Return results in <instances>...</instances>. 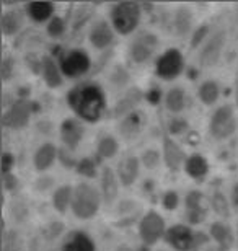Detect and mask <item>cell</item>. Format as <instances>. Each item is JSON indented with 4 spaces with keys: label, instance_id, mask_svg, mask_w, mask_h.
<instances>
[{
    "label": "cell",
    "instance_id": "obj_14",
    "mask_svg": "<svg viewBox=\"0 0 238 251\" xmlns=\"http://www.w3.org/2000/svg\"><path fill=\"white\" fill-rule=\"evenodd\" d=\"M163 240L173 251H196V230L188 224L171 225Z\"/></svg>",
    "mask_w": 238,
    "mask_h": 251
},
{
    "label": "cell",
    "instance_id": "obj_23",
    "mask_svg": "<svg viewBox=\"0 0 238 251\" xmlns=\"http://www.w3.org/2000/svg\"><path fill=\"white\" fill-rule=\"evenodd\" d=\"M163 104L168 113L175 114V116H180L181 113L186 111V108L189 104V97L186 88L181 87V85L170 87L163 95Z\"/></svg>",
    "mask_w": 238,
    "mask_h": 251
},
{
    "label": "cell",
    "instance_id": "obj_4",
    "mask_svg": "<svg viewBox=\"0 0 238 251\" xmlns=\"http://www.w3.org/2000/svg\"><path fill=\"white\" fill-rule=\"evenodd\" d=\"M237 129L238 118L234 104L225 103L217 106L214 113L211 114L209 124H207V130H209L211 137L217 140V142H224V140H229L237 132Z\"/></svg>",
    "mask_w": 238,
    "mask_h": 251
},
{
    "label": "cell",
    "instance_id": "obj_43",
    "mask_svg": "<svg viewBox=\"0 0 238 251\" xmlns=\"http://www.w3.org/2000/svg\"><path fill=\"white\" fill-rule=\"evenodd\" d=\"M13 72H15V61H13V57L5 56L2 59V67H0V74H2V80H3V82H8V80L13 77Z\"/></svg>",
    "mask_w": 238,
    "mask_h": 251
},
{
    "label": "cell",
    "instance_id": "obj_15",
    "mask_svg": "<svg viewBox=\"0 0 238 251\" xmlns=\"http://www.w3.org/2000/svg\"><path fill=\"white\" fill-rule=\"evenodd\" d=\"M161 155H163V165L171 173L181 172L185 168L186 160H188V155L181 147V144L176 142L168 134H165L161 139Z\"/></svg>",
    "mask_w": 238,
    "mask_h": 251
},
{
    "label": "cell",
    "instance_id": "obj_50",
    "mask_svg": "<svg viewBox=\"0 0 238 251\" xmlns=\"http://www.w3.org/2000/svg\"><path fill=\"white\" fill-rule=\"evenodd\" d=\"M235 103L238 106V82H237V88H235Z\"/></svg>",
    "mask_w": 238,
    "mask_h": 251
},
{
    "label": "cell",
    "instance_id": "obj_19",
    "mask_svg": "<svg viewBox=\"0 0 238 251\" xmlns=\"http://www.w3.org/2000/svg\"><path fill=\"white\" fill-rule=\"evenodd\" d=\"M100 193L101 198H103V204L105 205H113L116 201H118L119 196V188L121 183L118 179V175H116V170L111 167H103L100 170Z\"/></svg>",
    "mask_w": 238,
    "mask_h": 251
},
{
    "label": "cell",
    "instance_id": "obj_29",
    "mask_svg": "<svg viewBox=\"0 0 238 251\" xmlns=\"http://www.w3.org/2000/svg\"><path fill=\"white\" fill-rule=\"evenodd\" d=\"M220 95H222L220 83L214 78H207L204 82H201L199 87H197V100L207 108L219 103Z\"/></svg>",
    "mask_w": 238,
    "mask_h": 251
},
{
    "label": "cell",
    "instance_id": "obj_48",
    "mask_svg": "<svg viewBox=\"0 0 238 251\" xmlns=\"http://www.w3.org/2000/svg\"><path fill=\"white\" fill-rule=\"evenodd\" d=\"M235 238H237V242H235V248L238 251V222H237V230H235Z\"/></svg>",
    "mask_w": 238,
    "mask_h": 251
},
{
    "label": "cell",
    "instance_id": "obj_31",
    "mask_svg": "<svg viewBox=\"0 0 238 251\" xmlns=\"http://www.w3.org/2000/svg\"><path fill=\"white\" fill-rule=\"evenodd\" d=\"M209 205H211V209L214 210V214L219 215L222 220H229L232 217V214H234L229 196H227L220 188H217L211 193Z\"/></svg>",
    "mask_w": 238,
    "mask_h": 251
},
{
    "label": "cell",
    "instance_id": "obj_35",
    "mask_svg": "<svg viewBox=\"0 0 238 251\" xmlns=\"http://www.w3.org/2000/svg\"><path fill=\"white\" fill-rule=\"evenodd\" d=\"M75 173L80 175L85 179H95L100 178V172H98V163L96 160H93L92 157H83L79 160V165L75 168Z\"/></svg>",
    "mask_w": 238,
    "mask_h": 251
},
{
    "label": "cell",
    "instance_id": "obj_47",
    "mask_svg": "<svg viewBox=\"0 0 238 251\" xmlns=\"http://www.w3.org/2000/svg\"><path fill=\"white\" fill-rule=\"evenodd\" d=\"M114 251H135L134 248H131V247H128V245H119L118 248H116Z\"/></svg>",
    "mask_w": 238,
    "mask_h": 251
},
{
    "label": "cell",
    "instance_id": "obj_26",
    "mask_svg": "<svg viewBox=\"0 0 238 251\" xmlns=\"http://www.w3.org/2000/svg\"><path fill=\"white\" fill-rule=\"evenodd\" d=\"M60 251H96L95 240L83 230H74L67 235Z\"/></svg>",
    "mask_w": 238,
    "mask_h": 251
},
{
    "label": "cell",
    "instance_id": "obj_39",
    "mask_svg": "<svg viewBox=\"0 0 238 251\" xmlns=\"http://www.w3.org/2000/svg\"><path fill=\"white\" fill-rule=\"evenodd\" d=\"M180 204H181V198H180L178 191L168 189L161 196V205H163V209L168 210V212H175V210L180 207Z\"/></svg>",
    "mask_w": 238,
    "mask_h": 251
},
{
    "label": "cell",
    "instance_id": "obj_6",
    "mask_svg": "<svg viewBox=\"0 0 238 251\" xmlns=\"http://www.w3.org/2000/svg\"><path fill=\"white\" fill-rule=\"evenodd\" d=\"M166 230L168 228H166L163 215L157 210H149L139 219L137 232L144 247H155L160 240L165 238Z\"/></svg>",
    "mask_w": 238,
    "mask_h": 251
},
{
    "label": "cell",
    "instance_id": "obj_28",
    "mask_svg": "<svg viewBox=\"0 0 238 251\" xmlns=\"http://www.w3.org/2000/svg\"><path fill=\"white\" fill-rule=\"evenodd\" d=\"M209 162H207V158L204 157L202 153H191L188 155V160H186L185 163V168L183 172L188 175L191 179H194V181H202V179H206V176L209 175Z\"/></svg>",
    "mask_w": 238,
    "mask_h": 251
},
{
    "label": "cell",
    "instance_id": "obj_7",
    "mask_svg": "<svg viewBox=\"0 0 238 251\" xmlns=\"http://www.w3.org/2000/svg\"><path fill=\"white\" fill-rule=\"evenodd\" d=\"M227 38H229V34H227L225 28H217L212 31L209 39L197 51V64L202 69H212L220 62L227 44Z\"/></svg>",
    "mask_w": 238,
    "mask_h": 251
},
{
    "label": "cell",
    "instance_id": "obj_45",
    "mask_svg": "<svg viewBox=\"0 0 238 251\" xmlns=\"http://www.w3.org/2000/svg\"><path fill=\"white\" fill-rule=\"evenodd\" d=\"M229 199H230L232 210H234L235 214H238V181H235L234 184H232L230 193H229Z\"/></svg>",
    "mask_w": 238,
    "mask_h": 251
},
{
    "label": "cell",
    "instance_id": "obj_27",
    "mask_svg": "<svg viewBox=\"0 0 238 251\" xmlns=\"http://www.w3.org/2000/svg\"><path fill=\"white\" fill-rule=\"evenodd\" d=\"M72 199H74V186L72 184H59L53 191L51 196V204L54 210L60 215H65L72 209Z\"/></svg>",
    "mask_w": 238,
    "mask_h": 251
},
{
    "label": "cell",
    "instance_id": "obj_24",
    "mask_svg": "<svg viewBox=\"0 0 238 251\" xmlns=\"http://www.w3.org/2000/svg\"><path fill=\"white\" fill-rule=\"evenodd\" d=\"M41 77L49 90H57L64 85V74L60 70V65L54 56L41 57Z\"/></svg>",
    "mask_w": 238,
    "mask_h": 251
},
{
    "label": "cell",
    "instance_id": "obj_22",
    "mask_svg": "<svg viewBox=\"0 0 238 251\" xmlns=\"http://www.w3.org/2000/svg\"><path fill=\"white\" fill-rule=\"evenodd\" d=\"M59 160V149L54 142H44L34 150L33 167L38 173H46Z\"/></svg>",
    "mask_w": 238,
    "mask_h": 251
},
{
    "label": "cell",
    "instance_id": "obj_5",
    "mask_svg": "<svg viewBox=\"0 0 238 251\" xmlns=\"http://www.w3.org/2000/svg\"><path fill=\"white\" fill-rule=\"evenodd\" d=\"M160 48V38L155 33L144 29L135 33L128 44V57L135 65H144L155 57Z\"/></svg>",
    "mask_w": 238,
    "mask_h": 251
},
{
    "label": "cell",
    "instance_id": "obj_20",
    "mask_svg": "<svg viewBox=\"0 0 238 251\" xmlns=\"http://www.w3.org/2000/svg\"><path fill=\"white\" fill-rule=\"evenodd\" d=\"M171 26L178 38H186L194 31V12L189 5H178L171 15Z\"/></svg>",
    "mask_w": 238,
    "mask_h": 251
},
{
    "label": "cell",
    "instance_id": "obj_25",
    "mask_svg": "<svg viewBox=\"0 0 238 251\" xmlns=\"http://www.w3.org/2000/svg\"><path fill=\"white\" fill-rule=\"evenodd\" d=\"M25 17H26V12L20 8H7L3 10L2 17H0V28H2V33L5 38H13L23 29L25 25Z\"/></svg>",
    "mask_w": 238,
    "mask_h": 251
},
{
    "label": "cell",
    "instance_id": "obj_16",
    "mask_svg": "<svg viewBox=\"0 0 238 251\" xmlns=\"http://www.w3.org/2000/svg\"><path fill=\"white\" fill-rule=\"evenodd\" d=\"M147 124V114L142 109H137V111L128 114L126 118L119 119L118 124H116V130H118V135L126 142H131V140H135L142 134V130L145 129Z\"/></svg>",
    "mask_w": 238,
    "mask_h": 251
},
{
    "label": "cell",
    "instance_id": "obj_46",
    "mask_svg": "<svg viewBox=\"0 0 238 251\" xmlns=\"http://www.w3.org/2000/svg\"><path fill=\"white\" fill-rule=\"evenodd\" d=\"M160 92L157 88H152L149 90V92H145V100H149L150 103H157L159 101V98H160Z\"/></svg>",
    "mask_w": 238,
    "mask_h": 251
},
{
    "label": "cell",
    "instance_id": "obj_2",
    "mask_svg": "<svg viewBox=\"0 0 238 251\" xmlns=\"http://www.w3.org/2000/svg\"><path fill=\"white\" fill-rule=\"evenodd\" d=\"M103 198L100 188L90 181H82L74 186V199L70 212L77 220H92L100 214Z\"/></svg>",
    "mask_w": 238,
    "mask_h": 251
},
{
    "label": "cell",
    "instance_id": "obj_36",
    "mask_svg": "<svg viewBox=\"0 0 238 251\" xmlns=\"http://www.w3.org/2000/svg\"><path fill=\"white\" fill-rule=\"evenodd\" d=\"M140 163L145 170H157L163 163V155H161V150H157L154 147H149L145 149L142 153H140Z\"/></svg>",
    "mask_w": 238,
    "mask_h": 251
},
{
    "label": "cell",
    "instance_id": "obj_9",
    "mask_svg": "<svg viewBox=\"0 0 238 251\" xmlns=\"http://www.w3.org/2000/svg\"><path fill=\"white\" fill-rule=\"evenodd\" d=\"M34 104L33 101H29L28 98H18L12 101V104L3 111L2 116V124L3 127H7L10 130H22L31 121L33 114H34Z\"/></svg>",
    "mask_w": 238,
    "mask_h": 251
},
{
    "label": "cell",
    "instance_id": "obj_49",
    "mask_svg": "<svg viewBox=\"0 0 238 251\" xmlns=\"http://www.w3.org/2000/svg\"><path fill=\"white\" fill-rule=\"evenodd\" d=\"M202 251H220L217 247H207L206 250H202Z\"/></svg>",
    "mask_w": 238,
    "mask_h": 251
},
{
    "label": "cell",
    "instance_id": "obj_8",
    "mask_svg": "<svg viewBox=\"0 0 238 251\" xmlns=\"http://www.w3.org/2000/svg\"><path fill=\"white\" fill-rule=\"evenodd\" d=\"M64 77L67 78H80L92 70V57L82 48H74L62 52L57 59Z\"/></svg>",
    "mask_w": 238,
    "mask_h": 251
},
{
    "label": "cell",
    "instance_id": "obj_21",
    "mask_svg": "<svg viewBox=\"0 0 238 251\" xmlns=\"http://www.w3.org/2000/svg\"><path fill=\"white\" fill-rule=\"evenodd\" d=\"M211 240L214 242V247H217L220 251H230L235 247V232L225 220H217L212 222L209 227Z\"/></svg>",
    "mask_w": 238,
    "mask_h": 251
},
{
    "label": "cell",
    "instance_id": "obj_18",
    "mask_svg": "<svg viewBox=\"0 0 238 251\" xmlns=\"http://www.w3.org/2000/svg\"><path fill=\"white\" fill-rule=\"evenodd\" d=\"M116 175L123 188L134 186L135 181L140 176V170H142V163H140V157L137 155H126V157L119 158L118 165H116Z\"/></svg>",
    "mask_w": 238,
    "mask_h": 251
},
{
    "label": "cell",
    "instance_id": "obj_3",
    "mask_svg": "<svg viewBox=\"0 0 238 251\" xmlns=\"http://www.w3.org/2000/svg\"><path fill=\"white\" fill-rule=\"evenodd\" d=\"M142 22V5L137 2H119L111 5L109 23L121 36H129L137 31Z\"/></svg>",
    "mask_w": 238,
    "mask_h": 251
},
{
    "label": "cell",
    "instance_id": "obj_30",
    "mask_svg": "<svg viewBox=\"0 0 238 251\" xmlns=\"http://www.w3.org/2000/svg\"><path fill=\"white\" fill-rule=\"evenodd\" d=\"M25 12L34 23H49L51 18L55 17V5L51 2H29Z\"/></svg>",
    "mask_w": 238,
    "mask_h": 251
},
{
    "label": "cell",
    "instance_id": "obj_44",
    "mask_svg": "<svg viewBox=\"0 0 238 251\" xmlns=\"http://www.w3.org/2000/svg\"><path fill=\"white\" fill-rule=\"evenodd\" d=\"M2 183H3L5 193H15V191L20 188V179L15 173L2 175Z\"/></svg>",
    "mask_w": 238,
    "mask_h": 251
},
{
    "label": "cell",
    "instance_id": "obj_10",
    "mask_svg": "<svg viewBox=\"0 0 238 251\" xmlns=\"http://www.w3.org/2000/svg\"><path fill=\"white\" fill-rule=\"evenodd\" d=\"M185 70V56L180 49L170 48L157 57L155 75L165 82L178 78Z\"/></svg>",
    "mask_w": 238,
    "mask_h": 251
},
{
    "label": "cell",
    "instance_id": "obj_32",
    "mask_svg": "<svg viewBox=\"0 0 238 251\" xmlns=\"http://www.w3.org/2000/svg\"><path fill=\"white\" fill-rule=\"evenodd\" d=\"M131 80H132V75H131L128 67L123 64H116L108 75L109 87L113 90H118V92H123V93L128 88H131Z\"/></svg>",
    "mask_w": 238,
    "mask_h": 251
},
{
    "label": "cell",
    "instance_id": "obj_40",
    "mask_svg": "<svg viewBox=\"0 0 238 251\" xmlns=\"http://www.w3.org/2000/svg\"><path fill=\"white\" fill-rule=\"evenodd\" d=\"M55 188V179L48 175H41L39 178H36L33 181V189L36 193H48V191H54Z\"/></svg>",
    "mask_w": 238,
    "mask_h": 251
},
{
    "label": "cell",
    "instance_id": "obj_33",
    "mask_svg": "<svg viewBox=\"0 0 238 251\" xmlns=\"http://www.w3.org/2000/svg\"><path fill=\"white\" fill-rule=\"evenodd\" d=\"M119 153V140L113 134L101 135L96 144V157L100 160H113Z\"/></svg>",
    "mask_w": 238,
    "mask_h": 251
},
{
    "label": "cell",
    "instance_id": "obj_38",
    "mask_svg": "<svg viewBox=\"0 0 238 251\" xmlns=\"http://www.w3.org/2000/svg\"><path fill=\"white\" fill-rule=\"evenodd\" d=\"M166 129H168V135H186L189 132V123L188 119L181 118V116H173L170 118L168 124H166Z\"/></svg>",
    "mask_w": 238,
    "mask_h": 251
},
{
    "label": "cell",
    "instance_id": "obj_12",
    "mask_svg": "<svg viewBox=\"0 0 238 251\" xmlns=\"http://www.w3.org/2000/svg\"><path fill=\"white\" fill-rule=\"evenodd\" d=\"M116 33L113 25L109 23V20L98 18L92 22L88 26L87 33V41L95 51H108V49L114 44Z\"/></svg>",
    "mask_w": 238,
    "mask_h": 251
},
{
    "label": "cell",
    "instance_id": "obj_17",
    "mask_svg": "<svg viewBox=\"0 0 238 251\" xmlns=\"http://www.w3.org/2000/svg\"><path fill=\"white\" fill-rule=\"evenodd\" d=\"M60 142L65 149L75 150L85 137V123L79 118H65L59 127Z\"/></svg>",
    "mask_w": 238,
    "mask_h": 251
},
{
    "label": "cell",
    "instance_id": "obj_41",
    "mask_svg": "<svg viewBox=\"0 0 238 251\" xmlns=\"http://www.w3.org/2000/svg\"><path fill=\"white\" fill-rule=\"evenodd\" d=\"M59 162L64 165L65 168H77L79 165V158L74 157V150H69V149H59Z\"/></svg>",
    "mask_w": 238,
    "mask_h": 251
},
{
    "label": "cell",
    "instance_id": "obj_11",
    "mask_svg": "<svg viewBox=\"0 0 238 251\" xmlns=\"http://www.w3.org/2000/svg\"><path fill=\"white\" fill-rule=\"evenodd\" d=\"M185 217L186 224L189 227H197L207 220L209 215V201L206 199V194L199 189H191L186 193L185 199Z\"/></svg>",
    "mask_w": 238,
    "mask_h": 251
},
{
    "label": "cell",
    "instance_id": "obj_34",
    "mask_svg": "<svg viewBox=\"0 0 238 251\" xmlns=\"http://www.w3.org/2000/svg\"><path fill=\"white\" fill-rule=\"evenodd\" d=\"M212 31H214V29H212L211 23L197 25V26L194 28V31H192V34H191V38H189V48L191 49H197V51H199L202 44H204L207 39H209Z\"/></svg>",
    "mask_w": 238,
    "mask_h": 251
},
{
    "label": "cell",
    "instance_id": "obj_1",
    "mask_svg": "<svg viewBox=\"0 0 238 251\" xmlns=\"http://www.w3.org/2000/svg\"><path fill=\"white\" fill-rule=\"evenodd\" d=\"M67 104L80 121L95 124L105 116L108 103L103 88L98 83L82 82L67 93Z\"/></svg>",
    "mask_w": 238,
    "mask_h": 251
},
{
    "label": "cell",
    "instance_id": "obj_42",
    "mask_svg": "<svg viewBox=\"0 0 238 251\" xmlns=\"http://www.w3.org/2000/svg\"><path fill=\"white\" fill-rule=\"evenodd\" d=\"M13 167H15V155L8 150H3L2 158H0V168H2V175H8L13 173Z\"/></svg>",
    "mask_w": 238,
    "mask_h": 251
},
{
    "label": "cell",
    "instance_id": "obj_37",
    "mask_svg": "<svg viewBox=\"0 0 238 251\" xmlns=\"http://www.w3.org/2000/svg\"><path fill=\"white\" fill-rule=\"evenodd\" d=\"M65 31H67V23H65V20L60 17V15H55V17L51 18V22L46 25V33L49 38L53 39H59L62 38Z\"/></svg>",
    "mask_w": 238,
    "mask_h": 251
},
{
    "label": "cell",
    "instance_id": "obj_13",
    "mask_svg": "<svg viewBox=\"0 0 238 251\" xmlns=\"http://www.w3.org/2000/svg\"><path fill=\"white\" fill-rule=\"evenodd\" d=\"M144 100H145V92H142L139 87L128 88L124 93L119 95V98L109 108V118L114 119V121H119V119L128 116V114L140 109L139 106Z\"/></svg>",
    "mask_w": 238,
    "mask_h": 251
},
{
    "label": "cell",
    "instance_id": "obj_51",
    "mask_svg": "<svg viewBox=\"0 0 238 251\" xmlns=\"http://www.w3.org/2000/svg\"><path fill=\"white\" fill-rule=\"evenodd\" d=\"M155 251H165V250H155Z\"/></svg>",
    "mask_w": 238,
    "mask_h": 251
}]
</instances>
